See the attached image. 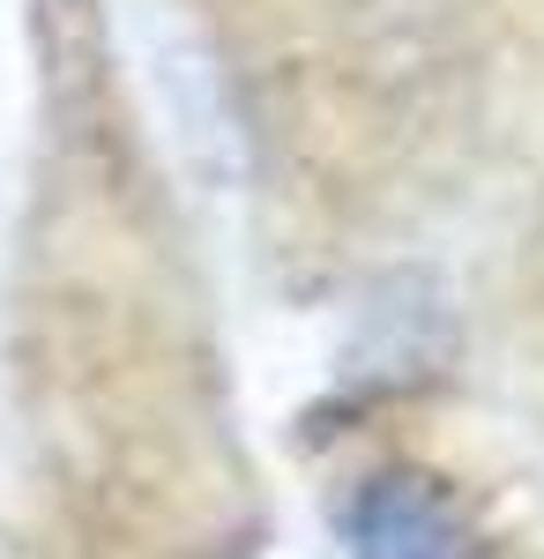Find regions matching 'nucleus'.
Masks as SVG:
<instances>
[{
	"instance_id": "obj_1",
	"label": "nucleus",
	"mask_w": 544,
	"mask_h": 559,
	"mask_svg": "<svg viewBox=\"0 0 544 559\" xmlns=\"http://www.w3.org/2000/svg\"><path fill=\"white\" fill-rule=\"evenodd\" d=\"M343 537L358 559H477V537L456 515V500L418 471L366 477L358 500L343 508Z\"/></svg>"
}]
</instances>
